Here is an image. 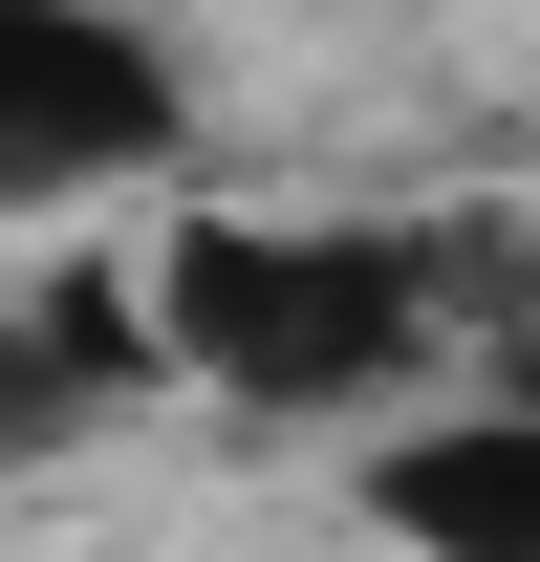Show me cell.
<instances>
[{
  "mask_svg": "<svg viewBox=\"0 0 540 562\" xmlns=\"http://www.w3.org/2000/svg\"><path fill=\"white\" fill-rule=\"evenodd\" d=\"M410 325H432V238H368V216H173L151 238V368H195L238 412L390 390Z\"/></svg>",
  "mask_w": 540,
  "mask_h": 562,
  "instance_id": "1",
  "label": "cell"
},
{
  "mask_svg": "<svg viewBox=\"0 0 540 562\" xmlns=\"http://www.w3.org/2000/svg\"><path fill=\"white\" fill-rule=\"evenodd\" d=\"M173 151V44L109 0H0V216H66Z\"/></svg>",
  "mask_w": 540,
  "mask_h": 562,
  "instance_id": "2",
  "label": "cell"
},
{
  "mask_svg": "<svg viewBox=\"0 0 540 562\" xmlns=\"http://www.w3.org/2000/svg\"><path fill=\"white\" fill-rule=\"evenodd\" d=\"M368 519L410 562H540V412H454L410 454H368Z\"/></svg>",
  "mask_w": 540,
  "mask_h": 562,
  "instance_id": "3",
  "label": "cell"
},
{
  "mask_svg": "<svg viewBox=\"0 0 540 562\" xmlns=\"http://www.w3.org/2000/svg\"><path fill=\"white\" fill-rule=\"evenodd\" d=\"M131 390H151V303H109V281L22 303V325H0V476L87 454V412H131Z\"/></svg>",
  "mask_w": 540,
  "mask_h": 562,
  "instance_id": "4",
  "label": "cell"
}]
</instances>
